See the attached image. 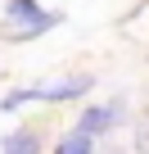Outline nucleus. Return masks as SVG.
<instances>
[{
    "mask_svg": "<svg viewBox=\"0 0 149 154\" xmlns=\"http://www.w3.org/2000/svg\"><path fill=\"white\" fill-rule=\"evenodd\" d=\"M5 18H9V27H14V32H9L14 41H32V36L59 27V14L41 9L36 0H5Z\"/></svg>",
    "mask_w": 149,
    "mask_h": 154,
    "instance_id": "nucleus-1",
    "label": "nucleus"
},
{
    "mask_svg": "<svg viewBox=\"0 0 149 154\" xmlns=\"http://www.w3.org/2000/svg\"><path fill=\"white\" fill-rule=\"evenodd\" d=\"M122 118H127V104H122V100H109V104H86V109L77 113V131H86V136L95 140V136H109L113 127H122Z\"/></svg>",
    "mask_w": 149,
    "mask_h": 154,
    "instance_id": "nucleus-2",
    "label": "nucleus"
},
{
    "mask_svg": "<svg viewBox=\"0 0 149 154\" xmlns=\"http://www.w3.org/2000/svg\"><path fill=\"white\" fill-rule=\"evenodd\" d=\"M91 91V77H59L50 86H32V100L41 104H63V100H82Z\"/></svg>",
    "mask_w": 149,
    "mask_h": 154,
    "instance_id": "nucleus-3",
    "label": "nucleus"
},
{
    "mask_svg": "<svg viewBox=\"0 0 149 154\" xmlns=\"http://www.w3.org/2000/svg\"><path fill=\"white\" fill-rule=\"evenodd\" d=\"M0 154H41V136L32 127H18V131H9L0 140Z\"/></svg>",
    "mask_w": 149,
    "mask_h": 154,
    "instance_id": "nucleus-4",
    "label": "nucleus"
},
{
    "mask_svg": "<svg viewBox=\"0 0 149 154\" xmlns=\"http://www.w3.org/2000/svg\"><path fill=\"white\" fill-rule=\"evenodd\" d=\"M54 154H95V140H91L86 131L72 127V131H63V136L54 140Z\"/></svg>",
    "mask_w": 149,
    "mask_h": 154,
    "instance_id": "nucleus-5",
    "label": "nucleus"
},
{
    "mask_svg": "<svg viewBox=\"0 0 149 154\" xmlns=\"http://www.w3.org/2000/svg\"><path fill=\"white\" fill-rule=\"evenodd\" d=\"M27 100H32V86H27V91H9L5 100H0V109H5V113H14V109H23Z\"/></svg>",
    "mask_w": 149,
    "mask_h": 154,
    "instance_id": "nucleus-6",
    "label": "nucleus"
}]
</instances>
